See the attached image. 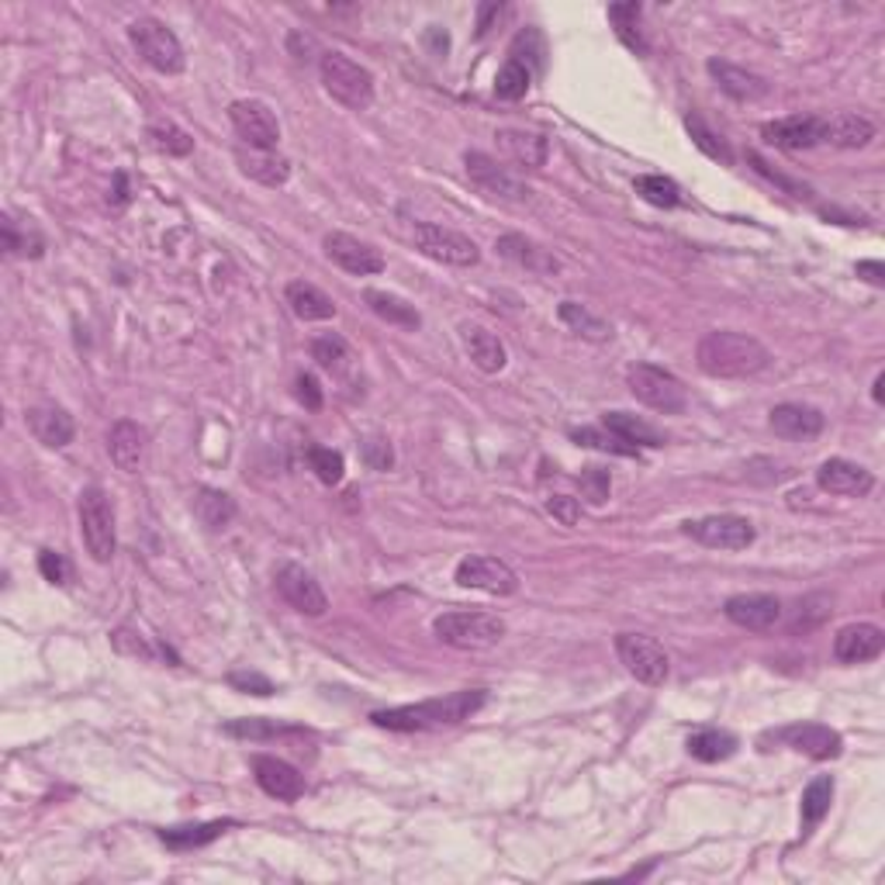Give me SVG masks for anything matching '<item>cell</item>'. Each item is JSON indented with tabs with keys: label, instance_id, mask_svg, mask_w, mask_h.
<instances>
[{
	"label": "cell",
	"instance_id": "45",
	"mask_svg": "<svg viewBox=\"0 0 885 885\" xmlns=\"http://www.w3.org/2000/svg\"><path fill=\"white\" fill-rule=\"evenodd\" d=\"M530 80H533V73L526 70V66L509 59L502 70H498V77H495V94L502 98V101H519V98H526Z\"/></svg>",
	"mask_w": 885,
	"mask_h": 885
},
{
	"label": "cell",
	"instance_id": "50",
	"mask_svg": "<svg viewBox=\"0 0 885 885\" xmlns=\"http://www.w3.org/2000/svg\"><path fill=\"white\" fill-rule=\"evenodd\" d=\"M578 488H581V495H585L592 506H602L605 498H609L612 478H609V470H602V467H588V470H581Z\"/></svg>",
	"mask_w": 885,
	"mask_h": 885
},
{
	"label": "cell",
	"instance_id": "21",
	"mask_svg": "<svg viewBox=\"0 0 885 885\" xmlns=\"http://www.w3.org/2000/svg\"><path fill=\"white\" fill-rule=\"evenodd\" d=\"M816 485L830 495H841V498H861L875 488V478H872V470H865L854 461L830 457L827 464H820V470H816Z\"/></svg>",
	"mask_w": 885,
	"mask_h": 885
},
{
	"label": "cell",
	"instance_id": "14",
	"mask_svg": "<svg viewBox=\"0 0 885 885\" xmlns=\"http://www.w3.org/2000/svg\"><path fill=\"white\" fill-rule=\"evenodd\" d=\"M277 592L291 609H298L302 616H326L329 599L322 592V585L315 581L311 571H305L302 564H281L277 571Z\"/></svg>",
	"mask_w": 885,
	"mask_h": 885
},
{
	"label": "cell",
	"instance_id": "2",
	"mask_svg": "<svg viewBox=\"0 0 885 885\" xmlns=\"http://www.w3.org/2000/svg\"><path fill=\"white\" fill-rule=\"evenodd\" d=\"M485 689H461L440 699H426L416 706H398V710H381L371 719L381 730H395V734H412V730H440V726H457L470 719L485 706Z\"/></svg>",
	"mask_w": 885,
	"mask_h": 885
},
{
	"label": "cell",
	"instance_id": "10",
	"mask_svg": "<svg viewBox=\"0 0 885 885\" xmlns=\"http://www.w3.org/2000/svg\"><path fill=\"white\" fill-rule=\"evenodd\" d=\"M685 533L710 551H747L754 543V523L734 512H719L685 523Z\"/></svg>",
	"mask_w": 885,
	"mask_h": 885
},
{
	"label": "cell",
	"instance_id": "29",
	"mask_svg": "<svg viewBox=\"0 0 885 885\" xmlns=\"http://www.w3.org/2000/svg\"><path fill=\"white\" fill-rule=\"evenodd\" d=\"M284 298L291 305V311L298 315L302 322H326V319H336V302L322 287H315L308 281H291L284 287Z\"/></svg>",
	"mask_w": 885,
	"mask_h": 885
},
{
	"label": "cell",
	"instance_id": "41",
	"mask_svg": "<svg viewBox=\"0 0 885 885\" xmlns=\"http://www.w3.org/2000/svg\"><path fill=\"white\" fill-rule=\"evenodd\" d=\"M311 360L319 363L322 371H332V374H343L347 363H350V347L343 336L336 332H326L319 339H311Z\"/></svg>",
	"mask_w": 885,
	"mask_h": 885
},
{
	"label": "cell",
	"instance_id": "53",
	"mask_svg": "<svg viewBox=\"0 0 885 885\" xmlns=\"http://www.w3.org/2000/svg\"><path fill=\"white\" fill-rule=\"evenodd\" d=\"M229 685L236 692H246V695H274V682H270V678L260 674V671H232Z\"/></svg>",
	"mask_w": 885,
	"mask_h": 885
},
{
	"label": "cell",
	"instance_id": "18",
	"mask_svg": "<svg viewBox=\"0 0 885 885\" xmlns=\"http://www.w3.org/2000/svg\"><path fill=\"white\" fill-rule=\"evenodd\" d=\"M771 737L785 740L792 751H799L813 761H830V758L841 754V747H844L841 734L830 730V726H824V723H796V726H785V730L771 734Z\"/></svg>",
	"mask_w": 885,
	"mask_h": 885
},
{
	"label": "cell",
	"instance_id": "1",
	"mask_svg": "<svg viewBox=\"0 0 885 885\" xmlns=\"http://www.w3.org/2000/svg\"><path fill=\"white\" fill-rule=\"evenodd\" d=\"M695 363H699V371L710 374V377L744 381V377L761 374L771 363V353L754 336L734 332V329H716V332H706L699 339Z\"/></svg>",
	"mask_w": 885,
	"mask_h": 885
},
{
	"label": "cell",
	"instance_id": "61",
	"mask_svg": "<svg viewBox=\"0 0 885 885\" xmlns=\"http://www.w3.org/2000/svg\"><path fill=\"white\" fill-rule=\"evenodd\" d=\"M115 204H128V177L115 173Z\"/></svg>",
	"mask_w": 885,
	"mask_h": 885
},
{
	"label": "cell",
	"instance_id": "8",
	"mask_svg": "<svg viewBox=\"0 0 885 885\" xmlns=\"http://www.w3.org/2000/svg\"><path fill=\"white\" fill-rule=\"evenodd\" d=\"M616 654L623 668L637 678L640 685L647 689H657L668 682V671H671V661L665 647L657 644L654 637H644V633H620L616 637Z\"/></svg>",
	"mask_w": 885,
	"mask_h": 885
},
{
	"label": "cell",
	"instance_id": "62",
	"mask_svg": "<svg viewBox=\"0 0 885 885\" xmlns=\"http://www.w3.org/2000/svg\"><path fill=\"white\" fill-rule=\"evenodd\" d=\"M882 388H885V374H878V377H875V392H872V398H875L878 405L885 401V392H882Z\"/></svg>",
	"mask_w": 885,
	"mask_h": 885
},
{
	"label": "cell",
	"instance_id": "37",
	"mask_svg": "<svg viewBox=\"0 0 885 885\" xmlns=\"http://www.w3.org/2000/svg\"><path fill=\"white\" fill-rule=\"evenodd\" d=\"M194 515L201 519L208 530H225L236 519V502L225 491L215 488H201L194 498Z\"/></svg>",
	"mask_w": 885,
	"mask_h": 885
},
{
	"label": "cell",
	"instance_id": "23",
	"mask_svg": "<svg viewBox=\"0 0 885 885\" xmlns=\"http://www.w3.org/2000/svg\"><path fill=\"white\" fill-rule=\"evenodd\" d=\"M771 429H775V436L782 440H813L824 433V412L813 405H796V401H785V405H775L771 408Z\"/></svg>",
	"mask_w": 885,
	"mask_h": 885
},
{
	"label": "cell",
	"instance_id": "57",
	"mask_svg": "<svg viewBox=\"0 0 885 885\" xmlns=\"http://www.w3.org/2000/svg\"><path fill=\"white\" fill-rule=\"evenodd\" d=\"M547 509H551V515L560 519L564 526H575V523H578V515H581L578 502H575V498H567V495H554L551 502H547Z\"/></svg>",
	"mask_w": 885,
	"mask_h": 885
},
{
	"label": "cell",
	"instance_id": "28",
	"mask_svg": "<svg viewBox=\"0 0 885 885\" xmlns=\"http://www.w3.org/2000/svg\"><path fill=\"white\" fill-rule=\"evenodd\" d=\"M236 163L239 170L257 180L263 188H284L287 177H291V163L277 152H266V149H249V146H239L236 149Z\"/></svg>",
	"mask_w": 885,
	"mask_h": 885
},
{
	"label": "cell",
	"instance_id": "60",
	"mask_svg": "<svg viewBox=\"0 0 885 885\" xmlns=\"http://www.w3.org/2000/svg\"><path fill=\"white\" fill-rule=\"evenodd\" d=\"M858 277H865L869 284L882 287V284H885V266H882L878 260H861V263H858Z\"/></svg>",
	"mask_w": 885,
	"mask_h": 885
},
{
	"label": "cell",
	"instance_id": "16",
	"mask_svg": "<svg viewBox=\"0 0 885 885\" xmlns=\"http://www.w3.org/2000/svg\"><path fill=\"white\" fill-rule=\"evenodd\" d=\"M464 167H467V177L478 184L485 194L491 197H502V201H512V204H523L530 201V188L526 184H519V180L506 170V167H498L491 156L485 152H467L464 156Z\"/></svg>",
	"mask_w": 885,
	"mask_h": 885
},
{
	"label": "cell",
	"instance_id": "5",
	"mask_svg": "<svg viewBox=\"0 0 885 885\" xmlns=\"http://www.w3.org/2000/svg\"><path fill=\"white\" fill-rule=\"evenodd\" d=\"M626 384L637 401H644L654 412H665V416H678L685 412L689 405V392L685 384L678 381L674 374H668L665 367H654V363H633L626 371Z\"/></svg>",
	"mask_w": 885,
	"mask_h": 885
},
{
	"label": "cell",
	"instance_id": "12",
	"mask_svg": "<svg viewBox=\"0 0 885 885\" xmlns=\"http://www.w3.org/2000/svg\"><path fill=\"white\" fill-rule=\"evenodd\" d=\"M229 122L239 132V139L249 149H266L274 152L281 143V125L263 101H232L229 104Z\"/></svg>",
	"mask_w": 885,
	"mask_h": 885
},
{
	"label": "cell",
	"instance_id": "24",
	"mask_svg": "<svg viewBox=\"0 0 885 885\" xmlns=\"http://www.w3.org/2000/svg\"><path fill=\"white\" fill-rule=\"evenodd\" d=\"M495 249H498V253H502L509 263H515V266L530 270V274H543V277H547V274H557V270H560V260L551 253V249L536 246L533 239L519 236V232H506V236H498Z\"/></svg>",
	"mask_w": 885,
	"mask_h": 885
},
{
	"label": "cell",
	"instance_id": "30",
	"mask_svg": "<svg viewBox=\"0 0 885 885\" xmlns=\"http://www.w3.org/2000/svg\"><path fill=\"white\" fill-rule=\"evenodd\" d=\"M498 146H502V152L509 156L512 163L526 167V170L547 167L551 146H547V139H543V135H536V132L506 128V132H498Z\"/></svg>",
	"mask_w": 885,
	"mask_h": 885
},
{
	"label": "cell",
	"instance_id": "54",
	"mask_svg": "<svg viewBox=\"0 0 885 885\" xmlns=\"http://www.w3.org/2000/svg\"><path fill=\"white\" fill-rule=\"evenodd\" d=\"M111 644H115V650L118 654H132V657H152V647L139 637V633L135 629H128V626H122V629H115L111 633Z\"/></svg>",
	"mask_w": 885,
	"mask_h": 885
},
{
	"label": "cell",
	"instance_id": "7",
	"mask_svg": "<svg viewBox=\"0 0 885 885\" xmlns=\"http://www.w3.org/2000/svg\"><path fill=\"white\" fill-rule=\"evenodd\" d=\"M128 38L156 73H167V77L184 73V63H188L184 59V45H180V38L163 25V21H156V18L132 21Z\"/></svg>",
	"mask_w": 885,
	"mask_h": 885
},
{
	"label": "cell",
	"instance_id": "49",
	"mask_svg": "<svg viewBox=\"0 0 885 885\" xmlns=\"http://www.w3.org/2000/svg\"><path fill=\"white\" fill-rule=\"evenodd\" d=\"M225 734L249 737V740H263V737H277V734H294V726L277 723V719H232L229 726H225Z\"/></svg>",
	"mask_w": 885,
	"mask_h": 885
},
{
	"label": "cell",
	"instance_id": "34",
	"mask_svg": "<svg viewBox=\"0 0 885 885\" xmlns=\"http://www.w3.org/2000/svg\"><path fill=\"white\" fill-rule=\"evenodd\" d=\"M363 302H367V308L377 315V319L392 322V326H401V329H419L422 326V315L416 311V305H408L405 298H398V294L367 287V291H363Z\"/></svg>",
	"mask_w": 885,
	"mask_h": 885
},
{
	"label": "cell",
	"instance_id": "55",
	"mask_svg": "<svg viewBox=\"0 0 885 885\" xmlns=\"http://www.w3.org/2000/svg\"><path fill=\"white\" fill-rule=\"evenodd\" d=\"M294 395H298V401L305 408H311V412H319V408H322V388H319V381H315L311 374H302L298 381H294Z\"/></svg>",
	"mask_w": 885,
	"mask_h": 885
},
{
	"label": "cell",
	"instance_id": "39",
	"mask_svg": "<svg viewBox=\"0 0 885 885\" xmlns=\"http://www.w3.org/2000/svg\"><path fill=\"white\" fill-rule=\"evenodd\" d=\"M830 803H833V779L830 775L813 779L803 792V827L813 830L816 824H820L830 813Z\"/></svg>",
	"mask_w": 885,
	"mask_h": 885
},
{
	"label": "cell",
	"instance_id": "25",
	"mask_svg": "<svg viewBox=\"0 0 885 885\" xmlns=\"http://www.w3.org/2000/svg\"><path fill=\"white\" fill-rule=\"evenodd\" d=\"M107 453H111V461H115L118 470L139 474L143 457H146V429L139 422H132V419H118L115 426H111V433H107Z\"/></svg>",
	"mask_w": 885,
	"mask_h": 885
},
{
	"label": "cell",
	"instance_id": "31",
	"mask_svg": "<svg viewBox=\"0 0 885 885\" xmlns=\"http://www.w3.org/2000/svg\"><path fill=\"white\" fill-rule=\"evenodd\" d=\"M824 122H827V143L841 146V149H861L875 139L872 118L858 115V111H841V115L824 118Z\"/></svg>",
	"mask_w": 885,
	"mask_h": 885
},
{
	"label": "cell",
	"instance_id": "11",
	"mask_svg": "<svg viewBox=\"0 0 885 885\" xmlns=\"http://www.w3.org/2000/svg\"><path fill=\"white\" fill-rule=\"evenodd\" d=\"M457 585L474 588V592H485V595H515L519 592V575L512 571L506 560L474 554V557H464L457 564Z\"/></svg>",
	"mask_w": 885,
	"mask_h": 885
},
{
	"label": "cell",
	"instance_id": "35",
	"mask_svg": "<svg viewBox=\"0 0 885 885\" xmlns=\"http://www.w3.org/2000/svg\"><path fill=\"white\" fill-rule=\"evenodd\" d=\"M609 21H612V29H616V38L626 45L629 53H637V56H647L650 53V45L640 32V4H612L609 8Z\"/></svg>",
	"mask_w": 885,
	"mask_h": 885
},
{
	"label": "cell",
	"instance_id": "40",
	"mask_svg": "<svg viewBox=\"0 0 885 885\" xmlns=\"http://www.w3.org/2000/svg\"><path fill=\"white\" fill-rule=\"evenodd\" d=\"M685 128H689V135H692V143L710 156V160H716V163H723V167H730L734 163V152H730V146H726V139L723 135H716L706 122H702L699 115H685Z\"/></svg>",
	"mask_w": 885,
	"mask_h": 885
},
{
	"label": "cell",
	"instance_id": "3",
	"mask_svg": "<svg viewBox=\"0 0 885 885\" xmlns=\"http://www.w3.org/2000/svg\"><path fill=\"white\" fill-rule=\"evenodd\" d=\"M319 73H322V87L343 107L363 111V107L374 104V73L367 70V66H360L356 59H350L343 53H322Z\"/></svg>",
	"mask_w": 885,
	"mask_h": 885
},
{
	"label": "cell",
	"instance_id": "33",
	"mask_svg": "<svg viewBox=\"0 0 885 885\" xmlns=\"http://www.w3.org/2000/svg\"><path fill=\"white\" fill-rule=\"evenodd\" d=\"M236 820H212V824H184V827H167L160 830V841L170 848V851H194V848H204L218 841L225 830H232Z\"/></svg>",
	"mask_w": 885,
	"mask_h": 885
},
{
	"label": "cell",
	"instance_id": "52",
	"mask_svg": "<svg viewBox=\"0 0 885 885\" xmlns=\"http://www.w3.org/2000/svg\"><path fill=\"white\" fill-rule=\"evenodd\" d=\"M747 160L754 163V170L758 173H764L771 184H779L782 191H788L792 197H809V188L806 184H799V180H792V177H785V173H779V170H771V163H764L758 152H747Z\"/></svg>",
	"mask_w": 885,
	"mask_h": 885
},
{
	"label": "cell",
	"instance_id": "32",
	"mask_svg": "<svg viewBox=\"0 0 885 885\" xmlns=\"http://www.w3.org/2000/svg\"><path fill=\"white\" fill-rule=\"evenodd\" d=\"M602 429H609L612 436H620L629 446H665L668 443V436L661 433V429L637 419V416H629V412H605Z\"/></svg>",
	"mask_w": 885,
	"mask_h": 885
},
{
	"label": "cell",
	"instance_id": "58",
	"mask_svg": "<svg viewBox=\"0 0 885 885\" xmlns=\"http://www.w3.org/2000/svg\"><path fill=\"white\" fill-rule=\"evenodd\" d=\"M506 14H509L506 4H495V0H491V4H481L478 8V35H488L495 29V21H502Z\"/></svg>",
	"mask_w": 885,
	"mask_h": 885
},
{
	"label": "cell",
	"instance_id": "20",
	"mask_svg": "<svg viewBox=\"0 0 885 885\" xmlns=\"http://www.w3.org/2000/svg\"><path fill=\"white\" fill-rule=\"evenodd\" d=\"M253 775L260 782V788L266 792V796H274L281 803H294V799H302L305 796V779H302V771L281 761V758H270V754H260L253 758Z\"/></svg>",
	"mask_w": 885,
	"mask_h": 885
},
{
	"label": "cell",
	"instance_id": "19",
	"mask_svg": "<svg viewBox=\"0 0 885 885\" xmlns=\"http://www.w3.org/2000/svg\"><path fill=\"white\" fill-rule=\"evenodd\" d=\"M885 650V629L875 623H851L833 637V657L841 665H865Z\"/></svg>",
	"mask_w": 885,
	"mask_h": 885
},
{
	"label": "cell",
	"instance_id": "27",
	"mask_svg": "<svg viewBox=\"0 0 885 885\" xmlns=\"http://www.w3.org/2000/svg\"><path fill=\"white\" fill-rule=\"evenodd\" d=\"M706 70L710 77L726 90L730 98L737 101H761L768 94V80L751 73V70H744V66L737 63H726V59H710L706 63Z\"/></svg>",
	"mask_w": 885,
	"mask_h": 885
},
{
	"label": "cell",
	"instance_id": "6",
	"mask_svg": "<svg viewBox=\"0 0 885 885\" xmlns=\"http://www.w3.org/2000/svg\"><path fill=\"white\" fill-rule=\"evenodd\" d=\"M80 536L87 554L98 564H107L115 557V509H111V498L101 488L80 491Z\"/></svg>",
	"mask_w": 885,
	"mask_h": 885
},
{
	"label": "cell",
	"instance_id": "38",
	"mask_svg": "<svg viewBox=\"0 0 885 885\" xmlns=\"http://www.w3.org/2000/svg\"><path fill=\"white\" fill-rule=\"evenodd\" d=\"M689 754L706 761V764L726 761V758L737 754V737L726 734V730H699L689 737Z\"/></svg>",
	"mask_w": 885,
	"mask_h": 885
},
{
	"label": "cell",
	"instance_id": "9",
	"mask_svg": "<svg viewBox=\"0 0 885 885\" xmlns=\"http://www.w3.org/2000/svg\"><path fill=\"white\" fill-rule=\"evenodd\" d=\"M412 239L429 260L446 263V266H474L481 260V249L470 236L457 229H443V225H433V222H416Z\"/></svg>",
	"mask_w": 885,
	"mask_h": 885
},
{
	"label": "cell",
	"instance_id": "43",
	"mask_svg": "<svg viewBox=\"0 0 885 885\" xmlns=\"http://www.w3.org/2000/svg\"><path fill=\"white\" fill-rule=\"evenodd\" d=\"M146 135H149V143L167 156H191V149H194L191 135L184 128H177L173 122H152L146 128Z\"/></svg>",
	"mask_w": 885,
	"mask_h": 885
},
{
	"label": "cell",
	"instance_id": "15",
	"mask_svg": "<svg viewBox=\"0 0 885 885\" xmlns=\"http://www.w3.org/2000/svg\"><path fill=\"white\" fill-rule=\"evenodd\" d=\"M761 139L779 149H813L827 143V122L816 115H788L761 125Z\"/></svg>",
	"mask_w": 885,
	"mask_h": 885
},
{
	"label": "cell",
	"instance_id": "59",
	"mask_svg": "<svg viewBox=\"0 0 885 885\" xmlns=\"http://www.w3.org/2000/svg\"><path fill=\"white\" fill-rule=\"evenodd\" d=\"M287 49H291V56L294 59H311L308 53H315V38H308V35H302V32H291V38H287Z\"/></svg>",
	"mask_w": 885,
	"mask_h": 885
},
{
	"label": "cell",
	"instance_id": "22",
	"mask_svg": "<svg viewBox=\"0 0 885 885\" xmlns=\"http://www.w3.org/2000/svg\"><path fill=\"white\" fill-rule=\"evenodd\" d=\"M25 422L32 429V436L42 446H49V450L70 446L73 443V433H77L73 416L66 412V408H59V405H32L29 412H25Z\"/></svg>",
	"mask_w": 885,
	"mask_h": 885
},
{
	"label": "cell",
	"instance_id": "46",
	"mask_svg": "<svg viewBox=\"0 0 885 885\" xmlns=\"http://www.w3.org/2000/svg\"><path fill=\"white\" fill-rule=\"evenodd\" d=\"M571 440L578 446H595V450H605V453H620V457H637V446H629L620 436H612L609 429H592V426L571 429Z\"/></svg>",
	"mask_w": 885,
	"mask_h": 885
},
{
	"label": "cell",
	"instance_id": "42",
	"mask_svg": "<svg viewBox=\"0 0 885 885\" xmlns=\"http://www.w3.org/2000/svg\"><path fill=\"white\" fill-rule=\"evenodd\" d=\"M637 194L644 201H650L654 208H678L682 204V191H678V184L671 177L665 173H644L637 177Z\"/></svg>",
	"mask_w": 885,
	"mask_h": 885
},
{
	"label": "cell",
	"instance_id": "47",
	"mask_svg": "<svg viewBox=\"0 0 885 885\" xmlns=\"http://www.w3.org/2000/svg\"><path fill=\"white\" fill-rule=\"evenodd\" d=\"M308 461H311L315 478H319L322 485H339V481H343V470H347V467H343V453H339V450L311 446Z\"/></svg>",
	"mask_w": 885,
	"mask_h": 885
},
{
	"label": "cell",
	"instance_id": "44",
	"mask_svg": "<svg viewBox=\"0 0 885 885\" xmlns=\"http://www.w3.org/2000/svg\"><path fill=\"white\" fill-rule=\"evenodd\" d=\"M0 229H4V249L11 257H42V236L32 229H21V225L11 218V215H4V222H0Z\"/></svg>",
	"mask_w": 885,
	"mask_h": 885
},
{
	"label": "cell",
	"instance_id": "4",
	"mask_svg": "<svg viewBox=\"0 0 885 885\" xmlns=\"http://www.w3.org/2000/svg\"><path fill=\"white\" fill-rule=\"evenodd\" d=\"M433 629L446 647L457 650H488L506 637V623L488 612H443Z\"/></svg>",
	"mask_w": 885,
	"mask_h": 885
},
{
	"label": "cell",
	"instance_id": "17",
	"mask_svg": "<svg viewBox=\"0 0 885 885\" xmlns=\"http://www.w3.org/2000/svg\"><path fill=\"white\" fill-rule=\"evenodd\" d=\"M723 612L734 626L764 633L782 620V602L775 595H764V592H744V595L726 599Z\"/></svg>",
	"mask_w": 885,
	"mask_h": 885
},
{
	"label": "cell",
	"instance_id": "13",
	"mask_svg": "<svg viewBox=\"0 0 885 885\" xmlns=\"http://www.w3.org/2000/svg\"><path fill=\"white\" fill-rule=\"evenodd\" d=\"M322 249H326V257L336 266H343L347 274H353V277H371V274H381V270H384L381 249L350 236V232H329L322 239Z\"/></svg>",
	"mask_w": 885,
	"mask_h": 885
},
{
	"label": "cell",
	"instance_id": "26",
	"mask_svg": "<svg viewBox=\"0 0 885 885\" xmlns=\"http://www.w3.org/2000/svg\"><path fill=\"white\" fill-rule=\"evenodd\" d=\"M461 339H464V350H467V356L474 360V367H478V371H485V374L506 371V363H509L506 343L491 329H485L478 322H464Z\"/></svg>",
	"mask_w": 885,
	"mask_h": 885
},
{
	"label": "cell",
	"instance_id": "51",
	"mask_svg": "<svg viewBox=\"0 0 885 885\" xmlns=\"http://www.w3.org/2000/svg\"><path fill=\"white\" fill-rule=\"evenodd\" d=\"M38 571H42L45 581H53V585H70V578H73L70 560H66L63 554H56V551H42L38 554Z\"/></svg>",
	"mask_w": 885,
	"mask_h": 885
},
{
	"label": "cell",
	"instance_id": "36",
	"mask_svg": "<svg viewBox=\"0 0 885 885\" xmlns=\"http://www.w3.org/2000/svg\"><path fill=\"white\" fill-rule=\"evenodd\" d=\"M557 315H560V322L571 332H578L581 339H592V343H605V339H612V326L578 302H560Z\"/></svg>",
	"mask_w": 885,
	"mask_h": 885
},
{
	"label": "cell",
	"instance_id": "56",
	"mask_svg": "<svg viewBox=\"0 0 885 885\" xmlns=\"http://www.w3.org/2000/svg\"><path fill=\"white\" fill-rule=\"evenodd\" d=\"M363 461H367V467H374V470H388L395 464V453L384 440H367L363 443Z\"/></svg>",
	"mask_w": 885,
	"mask_h": 885
},
{
	"label": "cell",
	"instance_id": "48",
	"mask_svg": "<svg viewBox=\"0 0 885 885\" xmlns=\"http://www.w3.org/2000/svg\"><path fill=\"white\" fill-rule=\"evenodd\" d=\"M526 49V56H519L515 63H523L526 70L533 73H540L543 70V63H547V45H543V35L536 32V29H523L515 35V42H512V53H523Z\"/></svg>",
	"mask_w": 885,
	"mask_h": 885
}]
</instances>
